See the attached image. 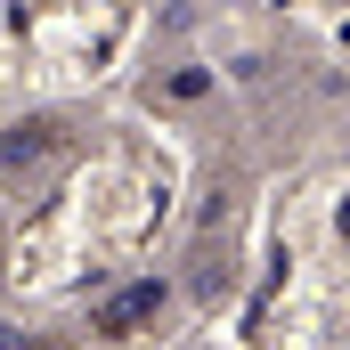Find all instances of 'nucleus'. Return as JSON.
I'll list each match as a JSON object with an SVG mask.
<instances>
[{
    "mask_svg": "<svg viewBox=\"0 0 350 350\" xmlns=\"http://www.w3.org/2000/svg\"><path fill=\"white\" fill-rule=\"evenodd\" d=\"M155 301H163V285H131V293H122V301L106 310V334H131V326H139V318H147Z\"/></svg>",
    "mask_w": 350,
    "mask_h": 350,
    "instance_id": "f257e3e1",
    "label": "nucleus"
}]
</instances>
